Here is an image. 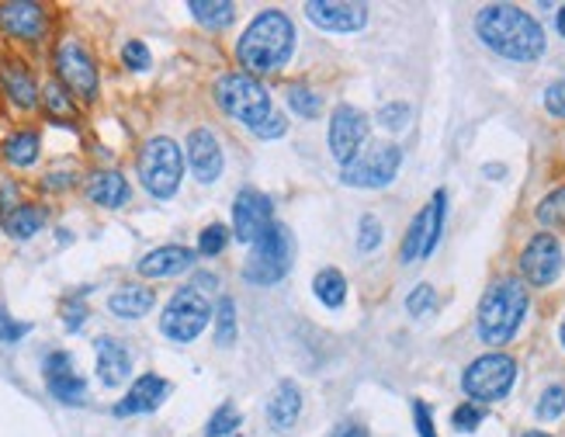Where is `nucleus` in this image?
Returning a JSON list of instances; mask_svg holds the SVG:
<instances>
[{"mask_svg": "<svg viewBox=\"0 0 565 437\" xmlns=\"http://www.w3.org/2000/svg\"><path fill=\"white\" fill-rule=\"evenodd\" d=\"M475 35L490 52L510 63H534L549 49V38L534 14L517 4H490L475 14Z\"/></svg>", "mask_w": 565, "mask_h": 437, "instance_id": "obj_1", "label": "nucleus"}, {"mask_svg": "<svg viewBox=\"0 0 565 437\" xmlns=\"http://www.w3.org/2000/svg\"><path fill=\"white\" fill-rule=\"evenodd\" d=\"M292 52H295V25L281 11L257 14L250 28L239 35V46H236L239 63H244L250 76L281 70Z\"/></svg>", "mask_w": 565, "mask_h": 437, "instance_id": "obj_2", "label": "nucleus"}, {"mask_svg": "<svg viewBox=\"0 0 565 437\" xmlns=\"http://www.w3.org/2000/svg\"><path fill=\"white\" fill-rule=\"evenodd\" d=\"M528 309H531L528 285H523L520 277H499L479 303V320H475L479 341L490 347L510 344L523 323V316H528Z\"/></svg>", "mask_w": 565, "mask_h": 437, "instance_id": "obj_3", "label": "nucleus"}, {"mask_svg": "<svg viewBox=\"0 0 565 437\" xmlns=\"http://www.w3.org/2000/svg\"><path fill=\"white\" fill-rule=\"evenodd\" d=\"M215 102H219V108L226 111L229 118H236V122H244L250 129H260L274 115L271 94L250 73H226V76H219Z\"/></svg>", "mask_w": 565, "mask_h": 437, "instance_id": "obj_4", "label": "nucleus"}, {"mask_svg": "<svg viewBox=\"0 0 565 437\" xmlns=\"http://www.w3.org/2000/svg\"><path fill=\"white\" fill-rule=\"evenodd\" d=\"M185 177V153L167 135H156L139 153V181L153 198H174Z\"/></svg>", "mask_w": 565, "mask_h": 437, "instance_id": "obj_5", "label": "nucleus"}, {"mask_svg": "<svg viewBox=\"0 0 565 437\" xmlns=\"http://www.w3.org/2000/svg\"><path fill=\"white\" fill-rule=\"evenodd\" d=\"M517 382V362L510 354H482L461 371V389L472 403H499L503 395H510Z\"/></svg>", "mask_w": 565, "mask_h": 437, "instance_id": "obj_6", "label": "nucleus"}, {"mask_svg": "<svg viewBox=\"0 0 565 437\" xmlns=\"http://www.w3.org/2000/svg\"><path fill=\"white\" fill-rule=\"evenodd\" d=\"M292 261H295V240H292V233H289V226L274 223L254 244L247 264H244V277H247L250 285H274V282H281V277L289 274Z\"/></svg>", "mask_w": 565, "mask_h": 437, "instance_id": "obj_7", "label": "nucleus"}, {"mask_svg": "<svg viewBox=\"0 0 565 437\" xmlns=\"http://www.w3.org/2000/svg\"><path fill=\"white\" fill-rule=\"evenodd\" d=\"M209 320H212L209 299L195 285H188V288L174 292V299L167 303L164 316H160V330H164V336H170V341L188 344L209 327Z\"/></svg>", "mask_w": 565, "mask_h": 437, "instance_id": "obj_8", "label": "nucleus"}, {"mask_svg": "<svg viewBox=\"0 0 565 437\" xmlns=\"http://www.w3.org/2000/svg\"><path fill=\"white\" fill-rule=\"evenodd\" d=\"M562 268H565V250L555 233H538L528 240V247L520 250V282L523 285L549 288L558 282Z\"/></svg>", "mask_w": 565, "mask_h": 437, "instance_id": "obj_9", "label": "nucleus"}, {"mask_svg": "<svg viewBox=\"0 0 565 437\" xmlns=\"http://www.w3.org/2000/svg\"><path fill=\"white\" fill-rule=\"evenodd\" d=\"M399 164H402V150L392 143H381L340 170V181L351 185V188H386L399 174Z\"/></svg>", "mask_w": 565, "mask_h": 437, "instance_id": "obj_10", "label": "nucleus"}, {"mask_svg": "<svg viewBox=\"0 0 565 437\" xmlns=\"http://www.w3.org/2000/svg\"><path fill=\"white\" fill-rule=\"evenodd\" d=\"M56 73L80 102H94L97 97V67L80 43H63L56 49Z\"/></svg>", "mask_w": 565, "mask_h": 437, "instance_id": "obj_11", "label": "nucleus"}, {"mask_svg": "<svg viewBox=\"0 0 565 437\" xmlns=\"http://www.w3.org/2000/svg\"><path fill=\"white\" fill-rule=\"evenodd\" d=\"M368 135V115L361 108L340 105L330 118V153L337 156L340 167H348L357 161V150Z\"/></svg>", "mask_w": 565, "mask_h": 437, "instance_id": "obj_12", "label": "nucleus"}, {"mask_svg": "<svg viewBox=\"0 0 565 437\" xmlns=\"http://www.w3.org/2000/svg\"><path fill=\"white\" fill-rule=\"evenodd\" d=\"M274 226L271 218V198L257 188H244L233 202V233L239 244H257L260 236Z\"/></svg>", "mask_w": 565, "mask_h": 437, "instance_id": "obj_13", "label": "nucleus"}, {"mask_svg": "<svg viewBox=\"0 0 565 437\" xmlns=\"http://www.w3.org/2000/svg\"><path fill=\"white\" fill-rule=\"evenodd\" d=\"M46 386L59 403H67V406L84 403L87 386H84V379H80V371L73 368V357L67 351H52L46 357Z\"/></svg>", "mask_w": 565, "mask_h": 437, "instance_id": "obj_14", "label": "nucleus"}, {"mask_svg": "<svg viewBox=\"0 0 565 437\" xmlns=\"http://www.w3.org/2000/svg\"><path fill=\"white\" fill-rule=\"evenodd\" d=\"M306 14L313 17V25L327 32H361L368 25V8L365 4H337V0H309Z\"/></svg>", "mask_w": 565, "mask_h": 437, "instance_id": "obj_15", "label": "nucleus"}, {"mask_svg": "<svg viewBox=\"0 0 565 437\" xmlns=\"http://www.w3.org/2000/svg\"><path fill=\"white\" fill-rule=\"evenodd\" d=\"M0 28L25 43H38L46 35V11L32 0H11V4H0Z\"/></svg>", "mask_w": 565, "mask_h": 437, "instance_id": "obj_16", "label": "nucleus"}, {"mask_svg": "<svg viewBox=\"0 0 565 437\" xmlns=\"http://www.w3.org/2000/svg\"><path fill=\"white\" fill-rule=\"evenodd\" d=\"M188 164L195 170V177L201 185L219 181L222 174V146L219 139L212 135V129H195L188 135Z\"/></svg>", "mask_w": 565, "mask_h": 437, "instance_id": "obj_17", "label": "nucleus"}, {"mask_svg": "<svg viewBox=\"0 0 565 437\" xmlns=\"http://www.w3.org/2000/svg\"><path fill=\"white\" fill-rule=\"evenodd\" d=\"M97 379L105 382L108 389L115 386H122L129 379V371H132V357L126 351L122 341H115V336H97Z\"/></svg>", "mask_w": 565, "mask_h": 437, "instance_id": "obj_18", "label": "nucleus"}, {"mask_svg": "<svg viewBox=\"0 0 565 437\" xmlns=\"http://www.w3.org/2000/svg\"><path fill=\"white\" fill-rule=\"evenodd\" d=\"M170 392L164 375H143V379H136V386L129 389V395L122 403L115 406V416H136V413H150L164 403V395Z\"/></svg>", "mask_w": 565, "mask_h": 437, "instance_id": "obj_19", "label": "nucleus"}, {"mask_svg": "<svg viewBox=\"0 0 565 437\" xmlns=\"http://www.w3.org/2000/svg\"><path fill=\"white\" fill-rule=\"evenodd\" d=\"M191 264H195V253L188 247H160L139 261V274L143 277H174L180 271H188Z\"/></svg>", "mask_w": 565, "mask_h": 437, "instance_id": "obj_20", "label": "nucleus"}, {"mask_svg": "<svg viewBox=\"0 0 565 437\" xmlns=\"http://www.w3.org/2000/svg\"><path fill=\"white\" fill-rule=\"evenodd\" d=\"M298 410H302V392L295 389V382H281L268 400V421L278 434H285L295 427Z\"/></svg>", "mask_w": 565, "mask_h": 437, "instance_id": "obj_21", "label": "nucleus"}, {"mask_svg": "<svg viewBox=\"0 0 565 437\" xmlns=\"http://www.w3.org/2000/svg\"><path fill=\"white\" fill-rule=\"evenodd\" d=\"M87 198L94 205L122 209L129 202V181L118 170H97L87 181Z\"/></svg>", "mask_w": 565, "mask_h": 437, "instance_id": "obj_22", "label": "nucleus"}, {"mask_svg": "<svg viewBox=\"0 0 565 437\" xmlns=\"http://www.w3.org/2000/svg\"><path fill=\"white\" fill-rule=\"evenodd\" d=\"M156 303V295L146 288V285H122L111 299H108V309L115 316H122V320H139V316H146Z\"/></svg>", "mask_w": 565, "mask_h": 437, "instance_id": "obj_23", "label": "nucleus"}, {"mask_svg": "<svg viewBox=\"0 0 565 437\" xmlns=\"http://www.w3.org/2000/svg\"><path fill=\"white\" fill-rule=\"evenodd\" d=\"M0 81H4L14 105H22V108L35 105V97H38L35 94V81H32V73L22 63H4V67H0Z\"/></svg>", "mask_w": 565, "mask_h": 437, "instance_id": "obj_24", "label": "nucleus"}, {"mask_svg": "<svg viewBox=\"0 0 565 437\" xmlns=\"http://www.w3.org/2000/svg\"><path fill=\"white\" fill-rule=\"evenodd\" d=\"M188 11L198 17V25L205 28H229L236 17V8L226 4V0H191Z\"/></svg>", "mask_w": 565, "mask_h": 437, "instance_id": "obj_25", "label": "nucleus"}, {"mask_svg": "<svg viewBox=\"0 0 565 437\" xmlns=\"http://www.w3.org/2000/svg\"><path fill=\"white\" fill-rule=\"evenodd\" d=\"M46 226V212L38 205H17L8 218H4V229L14 236V240H28L38 229Z\"/></svg>", "mask_w": 565, "mask_h": 437, "instance_id": "obj_26", "label": "nucleus"}, {"mask_svg": "<svg viewBox=\"0 0 565 437\" xmlns=\"http://www.w3.org/2000/svg\"><path fill=\"white\" fill-rule=\"evenodd\" d=\"M313 288H316V295H319V303H322V306H330V309H340V306H344L348 282H344V274H340V271L322 268V271L316 274Z\"/></svg>", "mask_w": 565, "mask_h": 437, "instance_id": "obj_27", "label": "nucleus"}, {"mask_svg": "<svg viewBox=\"0 0 565 437\" xmlns=\"http://www.w3.org/2000/svg\"><path fill=\"white\" fill-rule=\"evenodd\" d=\"M4 156H8L11 164H17V167L35 164V156H38V132H32V129L14 132L8 143H4Z\"/></svg>", "mask_w": 565, "mask_h": 437, "instance_id": "obj_28", "label": "nucleus"}, {"mask_svg": "<svg viewBox=\"0 0 565 437\" xmlns=\"http://www.w3.org/2000/svg\"><path fill=\"white\" fill-rule=\"evenodd\" d=\"M444 212H448V194L444 191H434V198L427 202V209H423V215H427V250H423V257H431L434 247L440 244V233H444Z\"/></svg>", "mask_w": 565, "mask_h": 437, "instance_id": "obj_29", "label": "nucleus"}, {"mask_svg": "<svg viewBox=\"0 0 565 437\" xmlns=\"http://www.w3.org/2000/svg\"><path fill=\"white\" fill-rule=\"evenodd\" d=\"M423 250H427V215L416 212V218H413L410 229H407V240H402L399 257H402V261H420Z\"/></svg>", "mask_w": 565, "mask_h": 437, "instance_id": "obj_30", "label": "nucleus"}, {"mask_svg": "<svg viewBox=\"0 0 565 437\" xmlns=\"http://www.w3.org/2000/svg\"><path fill=\"white\" fill-rule=\"evenodd\" d=\"M534 215H538L541 226H552V229L555 226H565V185L544 194L541 202H538V212Z\"/></svg>", "mask_w": 565, "mask_h": 437, "instance_id": "obj_31", "label": "nucleus"}, {"mask_svg": "<svg viewBox=\"0 0 565 437\" xmlns=\"http://www.w3.org/2000/svg\"><path fill=\"white\" fill-rule=\"evenodd\" d=\"M233 341H236V306H233V299H219V309H215V344L229 347Z\"/></svg>", "mask_w": 565, "mask_h": 437, "instance_id": "obj_32", "label": "nucleus"}, {"mask_svg": "<svg viewBox=\"0 0 565 437\" xmlns=\"http://www.w3.org/2000/svg\"><path fill=\"white\" fill-rule=\"evenodd\" d=\"M562 413H565V386H549L538 395L534 416L538 421H558Z\"/></svg>", "mask_w": 565, "mask_h": 437, "instance_id": "obj_33", "label": "nucleus"}, {"mask_svg": "<svg viewBox=\"0 0 565 437\" xmlns=\"http://www.w3.org/2000/svg\"><path fill=\"white\" fill-rule=\"evenodd\" d=\"M289 108H292L295 115H302V118H319L322 102H319V94L309 91L306 84H295V87L289 91Z\"/></svg>", "mask_w": 565, "mask_h": 437, "instance_id": "obj_34", "label": "nucleus"}, {"mask_svg": "<svg viewBox=\"0 0 565 437\" xmlns=\"http://www.w3.org/2000/svg\"><path fill=\"white\" fill-rule=\"evenodd\" d=\"M239 421H244V416H239V410H236L233 403H222V406L212 413V421H209L205 434H209V437H226V434L239 430Z\"/></svg>", "mask_w": 565, "mask_h": 437, "instance_id": "obj_35", "label": "nucleus"}, {"mask_svg": "<svg viewBox=\"0 0 565 437\" xmlns=\"http://www.w3.org/2000/svg\"><path fill=\"white\" fill-rule=\"evenodd\" d=\"M226 244H229V229L222 226V223H212V226L201 229V236H198V253L219 257L222 250H226Z\"/></svg>", "mask_w": 565, "mask_h": 437, "instance_id": "obj_36", "label": "nucleus"}, {"mask_svg": "<svg viewBox=\"0 0 565 437\" xmlns=\"http://www.w3.org/2000/svg\"><path fill=\"white\" fill-rule=\"evenodd\" d=\"M482 421H486V406H475V403H466L451 413V424L458 434H475L482 427Z\"/></svg>", "mask_w": 565, "mask_h": 437, "instance_id": "obj_37", "label": "nucleus"}, {"mask_svg": "<svg viewBox=\"0 0 565 437\" xmlns=\"http://www.w3.org/2000/svg\"><path fill=\"white\" fill-rule=\"evenodd\" d=\"M407 122H410V105L407 102H392L386 108H378V126L381 129L399 132V129H407Z\"/></svg>", "mask_w": 565, "mask_h": 437, "instance_id": "obj_38", "label": "nucleus"}, {"mask_svg": "<svg viewBox=\"0 0 565 437\" xmlns=\"http://www.w3.org/2000/svg\"><path fill=\"white\" fill-rule=\"evenodd\" d=\"M434 306H437V292H434L431 285H416V288H413V295L407 299L410 316H427Z\"/></svg>", "mask_w": 565, "mask_h": 437, "instance_id": "obj_39", "label": "nucleus"}, {"mask_svg": "<svg viewBox=\"0 0 565 437\" xmlns=\"http://www.w3.org/2000/svg\"><path fill=\"white\" fill-rule=\"evenodd\" d=\"M378 244H381V223H378L375 215H365V218H361V229H357V247L368 253Z\"/></svg>", "mask_w": 565, "mask_h": 437, "instance_id": "obj_40", "label": "nucleus"}, {"mask_svg": "<svg viewBox=\"0 0 565 437\" xmlns=\"http://www.w3.org/2000/svg\"><path fill=\"white\" fill-rule=\"evenodd\" d=\"M122 63H126L132 73L150 70V49H146L143 43H126V49H122Z\"/></svg>", "mask_w": 565, "mask_h": 437, "instance_id": "obj_41", "label": "nucleus"}, {"mask_svg": "<svg viewBox=\"0 0 565 437\" xmlns=\"http://www.w3.org/2000/svg\"><path fill=\"white\" fill-rule=\"evenodd\" d=\"M544 111H549L552 118H565V76L555 84H549V91H544Z\"/></svg>", "mask_w": 565, "mask_h": 437, "instance_id": "obj_42", "label": "nucleus"}, {"mask_svg": "<svg viewBox=\"0 0 565 437\" xmlns=\"http://www.w3.org/2000/svg\"><path fill=\"white\" fill-rule=\"evenodd\" d=\"M25 333H28V323H17V320H11L4 309H0V344L22 341Z\"/></svg>", "mask_w": 565, "mask_h": 437, "instance_id": "obj_43", "label": "nucleus"}, {"mask_svg": "<svg viewBox=\"0 0 565 437\" xmlns=\"http://www.w3.org/2000/svg\"><path fill=\"white\" fill-rule=\"evenodd\" d=\"M413 421H416V430H420V437H437V427H434L431 406L423 403V400H416V403H413Z\"/></svg>", "mask_w": 565, "mask_h": 437, "instance_id": "obj_44", "label": "nucleus"}, {"mask_svg": "<svg viewBox=\"0 0 565 437\" xmlns=\"http://www.w3.org/2000/svg\"><path fill=\"white\" fill-rule=\"evenodd\" d=\"M46 108H49L52 115H70V111H73L70 97L63 94V87H59V84H49V87H46Z\"/></svg>", "mask_w": 565, "mask_h": 437, "instance_id": "obj_45", "label": "nucleus"}, {"mask_svg": "<svg viewBox=\"0 0 565 437\" xmlns=\"http://www.w3.org/2000/svg\"><path fill=\"white\" fill-rule=\"evenodd\" d=\"M84 316H87V309H84V303H80V299L63 306V320H67V330L70 333H76L80 327H84Z\"/></svg>", "mask_w": 565, "mask_h": 437, "instance_id": "obj_46", "label": "nucleus"}, {"mask_svg": "<svg viewBox=\"0 0 565 437\" xmlns=\"http://www.w3.org/2000/svg\"><path fill=\"white\" fill-rule=\"evenodd\" d=\"M260 139H278V135H285V118H281V115H271L268 118V122L264 126H260V129H254Z\"/></svg>", "mask_w": 565, "mask_h": 437, "instance_id": "obj_47", "label": "nucleus"}, {"mask_svg": "<svg viewBox=\"0 0 565 437\" xmlns=\"http://www.w3.org/2000/svg\"><path fill=\"white\" fill-rule=\"evenodd\" d=\"M333 437H368V430L361 427V424H344V427H337Z\"/></svg>", "mask_w": 565, "mask_h": 437, "instance_id": "obj_48", "label": "nucleus"}, {"mask_svg": "<svg viewBox=\"0 0 565 437\" xmlns=\"http://www.w3.org/2000/svg\"><path fill=\"white\" fill-rule=\"evenodd\" d=\"M555 28H558V35L565 38V4L558 8V14H555Z\"/></svg>", "mask_w": 565, "mask_h": 437, "instance_id": "obj_49", "label": "nucleus"}, {"mask_svg": "<svg viewBox=\"0 0 565 437\" xmlns=\"http://www.w3.org/2000/svg\"><path fill=\"white\" fill-rule=\"evenodd\" d=\"M482 174H486V177H503V174H507V170H503V167H496V164H493V167H486V170H482Z\"/></svg>", "mask_w": 565, "mask_h": 437, "instance_id": "obj_50", "label": "nucleus"}, {"mask_svg": "<svg viewBox=\"0 0 565 437\" xmlns=\"http://www.w3.org/2000/svg\"><path fill=\"white\" fill-rule=\"evenodd\" d=\"M558 341H562V347H565V316H562V323H558Z\"/></svg>", "mask_w": 565, "mask_h": 437, "instance_id": "obj_51", "label": "nucleus"}, {"mask_svg": "<svg viewBox=\"0 0 565 437\" xmlns=\"http://www.w3.org/2000/svg\"><path fill=\"white\" fill-rule=\"evenodd\" d=\"M520 437H552V434H544V430H528V434H520Z\"/></svg>", "mask_w": 565, "mask_h": 437, "instance_id": "obj_52", "label": "nucleus"}]
</instances>
